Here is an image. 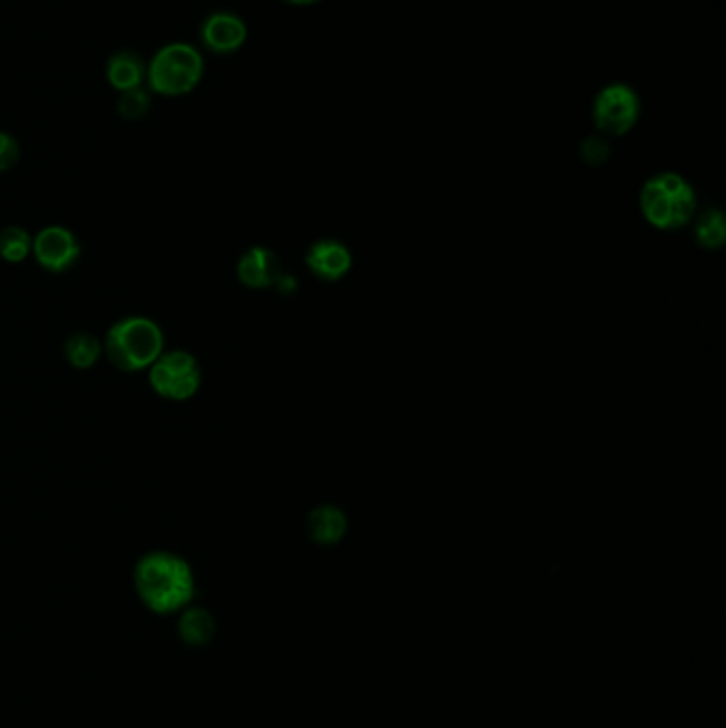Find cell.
<instances>
[{
    "label": "cell",
    "instance_id": "cell-1",
    "mask_svg": "<svg viewBox=\"0 0 726 728\" xmlns=\"http://www.w3.org/2000/svg\"><path fill=\"white\" fill-rule=\"evenodd\" d=\"M135 588L144 606L154 613L167 616L186 609L196 590L193 567L173 552H149L135 567Z\"/></svg>",
    "mask_w": 726,
    "mask_h": 728
},
{
    "label": "cell",
    "instance_id": "cell-2",
    "mask_svg": "<svg viewBox=\"0 0 726 728\" xmlns=\"http://www.w3.org/2000/svg\"><path fill=\"white\" fill-rule=\"evenodd\" d=\"M165 347V335L149 317L130 316L116 322L105 340V354L116 368L135 373L149 368Z\"/></svg>",
    "mask_w": 726,
    "mask_h": 728
},
{
    "label": "cell",
    "instance_id": "cell-3",
    "mask_svg": "<svg viewBox=\"0 0 726 728\" xmlns=\"http://www.w3.org/2000/svg\"><path fill=\"white\" fill-rule=\"evenodd\" d=\"M205 73L198 49L188 43H169L151 58L147 67L149 88L163 97H182L193 92Z\"/></svg>",
    "mask_w": 726,
    "mask_h": 728
},
{
    "label": "cell",
    "instance_id": "cell-4",
    "mask_svg": "<svg viewBox=\"0 0 726 728\" xmlns=\"http://www.w3.org/2000/svg\"><path fill=\"white\" fill-rule=\"evenodd\" d=\"M697 207L693 188L676 175L660 173L641 190V211L656 228H678L693 218Z\"/></svg>",
    "mask_w": 726,
    "mask_h": 728
},
{
    "label": "cell",
    "instance_id": "cell-5",
    "mask_svg": "<svg viewBox=\"0 0 726 728\" xmlns=\"http://www.w3.org/2000/svg\"><path fill=\"white\" fill-rule=\"evenodd\" d=\"M149 384L169 401H188L200 386V366L190 352L173 350L149 366Z\"/></svg>",
    "mask_w": 726,
    "mask_h": 728
},
{
    "label": "cell",
    "instance_id": "cell-6",
    "mask_svg": "<svg viewBox=\"0 0 726 728\" xmlns=\"http://www.w3.org/2000/svg\"><path fill=\"white\" fill-rule=\"evenodd\" d=\"M641 116V100L629 83H609L592 102V120L595 126L611 135L622 137L637 124Z\"/></svg>",
    "mask_w": 726,
    "mask_h": 728
},
{
    "label": "cell",
    "instance_id": "cell-7",
    "mask_svg": "<svg viewBox=\"0 0 726 728\" xmlns=\"http://www.w3.org/2000/svg\"><path fill=\"white\" fill-rule=\"evenodd\" d=\"M32 254L49 273H65L81 256V247L73 233L65 226H48L32 239Z\"/></svg>",
    "mask_w": 726,
    "mask_h": 728
},
{
    "label": "cell",
    "instance_id": "cell-8",
    "mask_svg": "<svg viewBox=\"0 0 726 728\" xmlns=\"http://www.w3.org/2000/svg\"><path fill=\"white\" fill-rule=\"evenodd\" d=\"M200 39L205 48L212 49L214 53H235L247 39V26L239 16L218 11L200 26Z\"/></svg>",
    "mask_w": 726,
    "mask_h": 728
},
{
    "label": "cell",
    "instance_id": "cell-9",
    "mask_svg": "<svg viewBox=\"0 0 726 728\" xmlns=\"http://www.w3.org/2000/svg\"><path fill=\"white\" fill-rule=\"evenodd\" d=\"M237 275L245 286L249 288H268L275 286L282 270H279V263L277 256L265 249V247H252L249 252H245L237 265Z\"/></svg>",
    "mask_w": 726,
    "mask_h": 728
},
{
    "label": "cell",
    "instance_id": "cell-10",
    "mask_svg": "<svg viewBox=\"0 0 726 728\" xmlns=\"http://www.w3.org/2000/svg\"><path fill=\"white\" fill-rule=\"evenodd\" d=\"M307 265L324 279H340L352 267V256L341 243H315L307 254Z\"/></svg>",
    "mask_w": 726,
    "mask_h": 728
},
{
    "label": "cell",
    "instance_id": "cell-11",
    "mask_svg": "<svg viewBox=\"0 0 726 728\" xmlns=\"http://www.w3.org/2000/svg\"><path fill=\"white\" fill-rule=\"evenodd\" d=\"M146 73L147 67L144 65L141 56L135 51H128V49H121L118 53H114L107 62V79L120 92L141 88Z\"/></svg>",
    "mask_w": 726,
    "mask_h": 728
},
{
    "label": "cell",
    "instance_id": "cell-12",
    "mask_svg": "<svg viewBox=\"0 0 726 728\" xmlns=\"http://www.w3.org/2000/svg\"><path fill=\"white\" fill-rule=\"evenodd\" d=\"M216 634V620L203 607H186L179 618V637L186 646H207Z\"/></svg>",
    "mask_w": 726,
    "mask_h": 728
},
{
    "label": "cell",
    "instance_id": "cell-13",
    "mask_svg": "<svg viewBox=\"0 0 726 728\" xmlns=\"http://www.w3.org/2000/svg\"><path fill=\"white\" fill-rule=\"evenodd\" d=\"M345 527H347L345 515L337 508H328V505L312 511L310 522H307L312 539L322 545L337 543L345 533Z\"/></svg>",
    "mask_w": 726,
    "mask_h": 728
},
{
    "label": "cell",
    "instance_id": "cell-14",
    "mask_svg": "<svg viewBox=\"0 0 726 728\" xmlns=\"http://www.w3.org/2000/svg\"><path fill=\"white\" fill-rule=\"evenodd\" d=\"M102 354V343L90 333H75L65 341V356L75 368H90Z\"/></svg>",
    "mask_w": 726,
    "mask_h": 728
},
{
    "label": "cell",
    "instance_id": "cell-15",
    "mask_svg": "<svg viewBox=\"0 0 726 728\" xmlns=\"http://www.w3.org/2000/svg\"><path fill=\"white\" fill-rule=\"evenodd\" d=\"M32 252V237L20 226H7L0 230V256L7 263H22Z\"/></svg>",
    "mask_w": 726,
    "mask_h": 728
},
{
    "label": "cell",
    "instance_id": "cell-16",
    "mask_svg": "<svg viewBox=\"0 0 726 728\" xmlns=\"http://www.w3.org/2000/svg\"><path fill=\"white\" fill-rule=\"evenodd\" d=\"M726 239V224L723 214L718 209L705 211L702 219L697 222V242L702 243L703 247L716 249L720 247Z\"/></svg>",
    "mask_w": 726,
    "mask_h": 728
},
{
    "label": "cell",
    "instance_id": "cell-17",
    "mask_svg": "<svg viewBox=\"0 0 726 728\" xmlns=\"http://www.w3.org/2000/svg\"><path fill=\"white\" fill-rule=\"evenodd\" d=\"M118 111L126 120H141L149 111V95L144 88H135L128 92H121Z\"/></svg>",
    "mask_w": 726,
    "mask_h": 728
},
{
    "label": "cell",
    "instance_id": "cell-18",
    "mask_svg": "<svg viewBox=\"0 0 726 728\" xmlns=\"http://www.w3.org/2000/svg\"><path fill=\"white\" fill-rule=\"evenodd\" d=\"M18 160H20L18 141L11 135L0 132V173L11 169Z\"/></svg>",
    "mask_w": 726,
    "mask_h": 728
},
{
    "label": "cell",
    "instance_id": "cell-19",
    "mask_svg": "<svg viewBox=\"0 0 726 728\" xmlns=\"http://www.w3.org/2000/svg\"><path fill=\"white\" fill-rule=\"evenodd\" d=\"M581 151H583V158L588 163H601V160H606L607 156H609V146H607L604 139L592 137V139H586L583 141Z\"/></svg>",
    "mask_w": 726,
    "mask_h": 728
},
{
    "label": "cell",
    "instance_id": "cell-20",
    "mask_svg": "<svg viewBox=\"0 0 726 728\" xmlns=\"http://www.w3.org/2000/svg\"><path fill=\"white\" fill-rule=\"evenodd\" d=\"M286 2L296 4V7H307V4H315V2H320V0H286Z\"/></svg>",
    "mask_w": 726,
    "mask_h": 728
}]
</instances>
